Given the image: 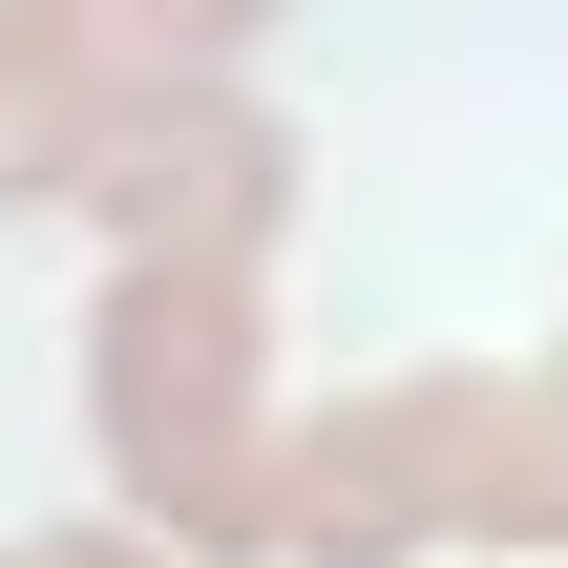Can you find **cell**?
Instances as JSON below:
<instances>
[{
    "instance_id": "obj_1",
    "label": "cell",
    "mask_w": 568,
    "mask_h": 568,
    "mask_svg": "<svg viewBox=\"0 0 568 568\" xmlns=\"http://www.w3.org/2000/svg\"><path fill=\"white\" fill-rule=\"evenodd\" d=\"M84 443H105V506L169 527L190 568L274 548V274L253 253H105L84 295Z\"/></svg>"
},
{
    "instance_id": "obj_2",
    "label": "cell",
    "mask_w": 568,
    "mask_h": 568,
    "mask_svg": "<svg viewBox=\"0 0 568 568\" xmlns=\"http://www.w3.org/2000/svg\"><path fill=\"white\" fill-rule=\"evenodd\" d=\"M295 169H316V148L253 105V63H126L105 126H84V169H63V211H84L105 253H253V274H274Z\"/></svg>"
},
{
    "instance_id": "obj_3",
    "label": "cell",
    "mask_w": 568,
    "mask_h": 568,
    "mask_svg": "<svg viewBox=\"0 0 568 568\" xmlns=\"http://www.w3.org/2000/svg\"><path fill=\"white\" fill-rule=\"evenodd\" d=\"M485 400H506V379H358L337 422H295V443H274V548H295V568L443 548L464 485H485Z\"/></svg>"
},
{
    "instance_id": "obj_4",
    "label": "cell",
    "mask_w": 568,
    "mask_h": 568,
    "mask_svg": "<svg viewBox=\"0 0 568 568\" xmlns=\"http://www.w3.org/2000/svg\"><path fill=\"white\" fill-rule=\"evenodd\" d=\"M105 84H126V21L105 0H0V211H63Z\"/></svg>"
},
{
    "instance_id": "obj_5",
    "label": "cell",
    "mask_w": 568,
    "mask_h": 568,
    "mask_svg": "<svg viewBox=\"0 0 568 568\" xmlns=\"http://www.w3.org/2000/svg\"><path fill=\"white\" fill-rule=\"evenodd\" d=\"M464 548H568V358H527L485 400V485H464Z\"/></svg>"
},
{
    "instance_id": "obj_6",
    "label": "cell",
    "mask_w": 568,
    "mask_h": 568,
    "mask_svg": "<svg viewBox=\"0 0 568 568\" xmlns=\"http://www.w3.org/2000/svg\"><path fill=\"white\" fill-rule=\"evenodd\" d=\"M105 21H126V63H253L295 0H105Z\"/></svg>"
},
{
    "instance_id": "obj_7",
    "label": "cell",
    "mask_w": 568,
    "mask_h": 568,
    "mask_svg": "<svg viewBox=\"0 0 568 568\" xmlns=\"http://www.w3.org/2000/svg\"><path fill=\"white\" fill-rule=\"evenodd\" d=\"M0 568H190V548H169V527H21Z\"/></svg>"
}]
</instances>
